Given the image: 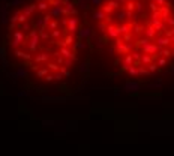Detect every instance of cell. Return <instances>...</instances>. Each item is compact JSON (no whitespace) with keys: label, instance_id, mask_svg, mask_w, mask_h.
Segmentation results:
<instances>
[{"label":"cell","instance_id":"2","mask_svg":"<svg viewBox=\"0 0 174 156\" xmlns=\"http://www.w3.org/2000/svg\"><path fill=\"white\" fill-rule=\"evenodd\" d=\"M83 15L74 0H29L11 15L9 54L41 84L69 80L83 51Z\"/></svg>","mask_w":174,"mask_h":156},{"label":"cell","instance_id":"1","mask_svg":"<svg viewBox=\"0 0 174 156\" xmlns=\"http://www.w3.org/2000/svg\"><path fill=\"white\" fill-rule=\"evenodd\" d=\"M95 30L113 65L132 80L174 66V0H101Z\"/></svg>","mask_w":174,"mask_h":156}]
</instances>
